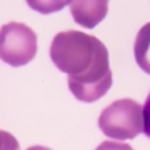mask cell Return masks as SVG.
Instances as JSON below:
<instances>
[{
	"mask_svg": "<svg viewBox=\"0 0 150 150\" xmlns=\"http://www.w3.org/2000/svg\"><path fill=\"white\" fill-rule=\"evenodd\" d=\"M98 38L79 30L59 32L50 45V59L60 72L69 77H80L95 60Z\"/></svg>",
	"mask_w": 150,
	"mask_h": 150,
	"instance_id": "6da1fadb",
	"label": "cell"
},
{
	"mask_svg": "<svg viewBox=\"0 0 150 150\" xmlns=\"http://www.w3.org/2000/svg\"><path fill=\"white\" fill-rule=\"evenodd\" d=\"M98 129L115 140L135 139L144 132V107L132 98L115 100L102 110Z\"/></svg>",
	"mask_w": 150,
	"mask_h": 150,
	"instance_id": "7a4b0ae2",
	"label": "cell"
},
{
	"mask_svg": "<svg viewBox=\"0 0 150 150\" xmlns=\"http://www.w3.org/2000/svg\"><path fill=\"white\" fill-rule=\"evenodd\" d=\"M69 88L80 102H97L112 87V70L108 64V50L100 40L97 45L95 60L88 70L80 77H69Z\"/></svg>",
	"mask_w": 150,
	"mask_h": 150,
	"instance_id": "3957f363",
	"label": "cell"
},
{
	"mask_svg": "<svg viewBox=\"0 0 150 150\" xmlns=\"http://www.w3.org/2000/svg\"><path fill=\"white\" fill-rule=\"evenodd\" d=\"M37 54V35L32 28L10 22L0 28V59L12 67H22L32 62Z\"/></svg>",
	"mask_w": 150,
	"mask_h": 150,
	"instance_id": "277c9868",
	"label": "cell"
},
{
	"mask_svg": "<svg viewBox=\"0 0 150 150\" xmlns=\"http://www.w3.org/2000/svg\"><path fill=\"white\" fill-rule=\"evenodd\" d=\"M74 20L85 28H93L105 18L108 12L107 0H70Z\"/></svg>",
	"mask_w": 150,
	"mask_h": 150,
	"instance_id": "5b68a950",
	"label": "cell"
},
{
	"mask_svg": "<svg viewBox=\"0 0 150 150\" xmlns=\"http://www.w3.org/2000/svg\"><path fill=\"white\" fill-rule=\"evenodd\" d=\"M135 62L145 74L150 75V22L139 30L134 43Z\"/></svg>",
	"mask_w": 150,
	"mask_h": 150,
	"instance_id": "8992f818",
	"label": "cell"
},
{
	"mask_svg": "<svg viewBox=\"0 0 150 150\" xmlns=\"http://www.w3.org/2000/svg\"><path fill=\"white\" fill-rule=\"evenodd\" d=\"M0 145H2V150H20L18 142L8 132H4V130L0 132Z\"/></svg>",
	"mask_w": 150,
	"mask_h": 150,
	"instance_id": "52a82bcc",
	"label": "cell"
},
{
	"mask_svg": "<svg viewBox=\"0 0 150 150\" xmlns=\"http://www.w3.org/2000/svg\"><path fill=\"white\" fill-rule=\"evenodd\" d=\"M95 150H134L130 147L129 144H122V142H102V144L98 145Z\"/></svg>",
	"mask_w": 150,
	"mask_h": 150,
	"instance_id": "ba28073f",
	"label": "cell"
},
{
	"mask_svg": "<svg viewBox=\"0 0 150 150\" xmlns=\"http://www.w3.org/2000/svg\"><path fill=\"white\" fill-rule=\"evenodd\" d=\"M144 132L150 139V95L147 97V102L144 105Z\"/></svg>",
	"mask_w": 150,
	"mask_h": 150,
	"instance_id": "9c48e42d",
	"label": "cell"
},
{
	"mask_svg": "<svg viewBox=\"0 0 150 150\" xmlns=\"http://www.w3.org/2000/svg\"><path fill=\"white\" fill-rule=\"evenodd\" d=\"M27 150H50L48 147H43V145H33V147H28Z\"/></svg>",
	"mask_w": 150,
	"mask_h": 150,
	"instance_id": "30bf717a",
	"label": "cell"
}]
</instances>
